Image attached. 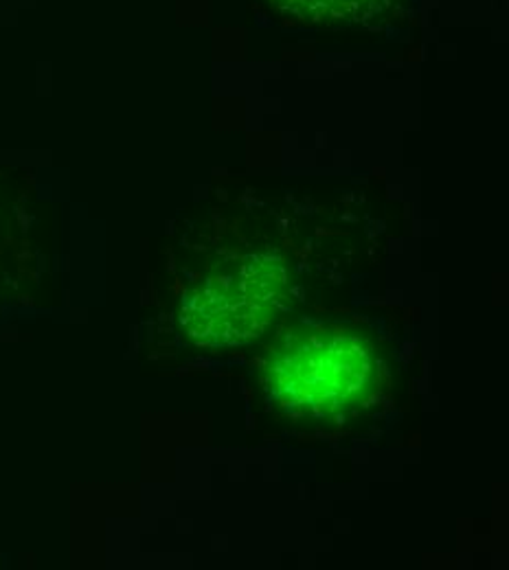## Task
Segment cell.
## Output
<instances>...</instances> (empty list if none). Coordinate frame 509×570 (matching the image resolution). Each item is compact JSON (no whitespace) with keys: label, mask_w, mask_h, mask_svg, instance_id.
Listing matches in <instances>:
<instances>
[{"label":"cell","mask_w":509,"mask_h":570,"mask_svg":"<svg viewBox=\"0 0 509 570\" xmlns=\"http://www.w3.org/2000/svg\"><path fill=\"white\" fill-rule=\"evenodd\" d=\"M382 366L363 330L292 325L266 350L262 386L275 411L296 420H330L366 404Z\"/></svg>","instance_id":"obj_1"},{"label":"cell","mask_w":509,"mask_h":570,"mask_svg":"<svg viewBox=\"0 0 509 570\" xmlns=\"http://www.w3.org/2000/svg\"><path fill=\"white\" fill-rule=\"evenodd\" d=\"M286 296V277L257 259L228 264L183 294L180 325L203 343L222 345L262 334Z\"/></svg>","instance_id":"obj_2"},{"label":"cell","mask_w":509,"mask_h":570,"mask_svg":"<svg viewBox=\"0 0 509 570\" xmlns=\"http://www.w3.org/2000/svg\"><path fill=\"white\" fill-rule=\"evenodd\" d=\"M282 9L307 22H350L366 18L380 0H277Z\"/></svg>","instance_id":"obj_3"}]
</instances>
